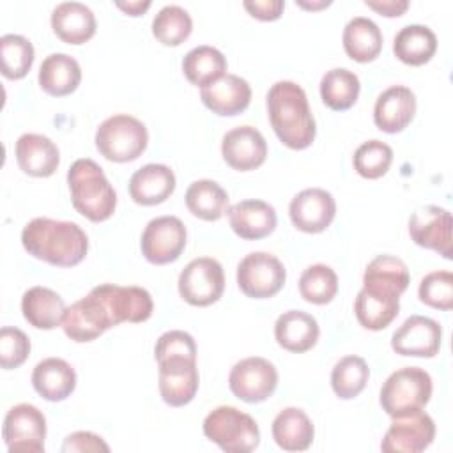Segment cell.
I'll list each match as a JSON object with an SVG mask.
<instances>
[{
    "label": "cell",
    "mask_w": 453,
    "mask_h": 453,
    "mask_svg": "<svg viewBox=\"0 0 453 453\" xmlns=\"http://www.w3.org/2000/svg\"><path fill=\"white\" fill-rule=\"evenodd\" d=\"M28 255L58 267L80 264L88 251V237L80 225L51 218H34L21 232Z\"/></svg>",
    "instance_id": "cell-1"
},
{
    "label": "cell",
    "mask_w": 453,
    "mask_h": 453,
    "mask_svg": "<svg viewBox=\"0 0 453 453\" xmlns=\"http://www.w3.org/2000/svg\"><path fill=\"white\" fill-rule=\"evenodd\" d=\"M267 113L276 136L288 149L303 150L313 143L315 119L304 90L296 81L281 80L269 88Z\"/></svg>",
    "instance_id": "cell-2"
},
{
    "label": "cell",
    "mask_w": 453,
    "mask_h": 453,
    "mask_svg": "<svg viewBox=\"0 0 453 453\" xmlns=\"http://www.w3.org/2000/svg\"><path fill=\"white\" fill-rule=\"evenodd\" d=\"M67 184L73 207L87 219L99 223L115 212L117 193L96 161L76 159L67 170Z\"/></svg>",
    "instance_id": "cell-3"
},
{
    "label": "cell",
    "mask_w": 453,
    "mask_h": 453,
    "mask_svg": "<svg viewBox=\"0 0 453 453\" xmlns=\"http://www.w3.org/2000/svg\"><path fill=\"white\" fill-rule=\"evenodd\" d=\"M432 396V377L419 366L393 372L380 388L382 411L395 418L421 412Z\"/></svg>",
    "instance_id": "cell-4"
},
{
    "label": "cell",
    "mask_w": 453,
    "mask_h": 453,
    "mask_svg": "<svg viewBox=\"0 0 453 453\" xmlns=\"http://www.w3.org/2000/svg\"><path fill=\"white\" fill-rule=\"evenodd\" d=\"M203 435L226 453H248L260 442L257 421L232 405L212 409L203 419Z\"/></svg>",
    "instance_id": "cell-5"
},
{
    "label": "cell",
    "mask_w": 453,
    "mask_h": 453,
    "mask_svg": "<svg viewBox=\"0 0 453 453\" xmlns=\"http://www.w3.org/2000/svg\"><path fill=\"white\" fill-rule=\"evenodd\" d=\"M149 133L142 120L133 115L117 113L103 120L96 131V147L108 161L127 163L143 154Z\"/></svg>",
    "instance_id": "cell-6"
},
{
    "label": "cell",
    "mask_w": 453,
    "mask_h": 453,
    "mask_svg": "<svg viewBox=\"0 0 453 453\" xmlns=\"http://www.w3.org/2000/svg\"><path fill=\"white\" fill-rule=\"evenodd\" d=\"M287 280V271L278 257L267 251H253L237 265V285L241 292L253 299L276 296Z\"/></svg>",
    "instance_id": "cell-7"
},
{
    "label": "cell",
    "mask_w": 453,
    "mask_h": 453,
    "mask_svg": "<svg viewBox=\"0 0 453 453\" xmlns=\"http://www.w3.org/2000/svg\"><path fill=\"white\" fill-rule=\"evenodd\" d=\"M177 287L180 297L191 306H209L225 290L223 267L212 257H198L180 271Z\"/></svg>",
    "instance_id": "cell-8"
},
{
    "label": "cell",
    "mask_w": 453,
    "mask_h": 453,
    "mask_svg": "<svg viewBox=\"0 0 453 453\" xmlns=\"http://www.w3.org/2000/svg\"><path fill=\"white\" fill-rule=\"evenodd\" d=\"M110 327H115L113 317L94 288L85 297L73 303L62 319L65 336L76 343L92 342Z\"/></svg>",
    "instance_id": "cell-9"
},
{
    "label": "cell",
    "mask_w": 453,
    "mask_h": 453,
    "mask_svg": "<svg viewBox=\"0 0 453 453\" xmlns=\"http://www.w3.org/2000/svg\"><path fill=\"white\" fill-rule=\"evenodd\" d=\"M2 434L9 453H41L44 451L46 418L35 405L18 403L7 411Z\"/></svg>",
    "instance_id": "cell-10"
},
{
    "label": "cell",
    "mask_w": 453,
    "mask_h": 453,
    "mask_svg": "<svg viewBox=\"0 0 453 453\" xmlns=\"http://www.w3.org/2000/svg\"><path fill=\"white\" fill-rule=\"evenodd\" d=\"M228 386L239 400L258 403L274 393L278 386V372L274 365L264 357H244L232 366Z\"/></svg>",
    "instance_id": "cell-11"
},
{
    "label": "cell",
    "mask_w": 453,
    "mask_h": 453,
    "mask_svg": "<svg viewBox=\"0 0 453 453\" xmlns=\"http://www.w3.org/2000/svg\"><path fill=\"white\" fill-rule=\"evenodd\" d=\"M186 226L177 216L154 218L142 234V253L156 265L175 262L186 248Z\"/></svg>",
    "instance_id": "cell-12"
},
{
    "label": "cell",
    "mask_w": 453,
    "mask_h": 453,
    "mask_svg": "<svg viewBox=\"0 0 453 453\" xmlns=\"http://www.w3.org/2000/svg\"><path fill=\"white\" fill-rule=\"evenodd\" d=\"M451 212L439 205H425L412 212L409 218L411 239L426 250H432L444 258L451 260Z\"/></svg>",
    "instance_id": "cell-13"
},
{
    "label": "cell",
    "mask_w": 453,
    "mask_h": 453,
    "mask_svg": "<svg viewBox=\"0 0 453 453\" xmlns=\"http://www.w3.org/2000/svg\"><path fill=\"white\" fill-rule=\"evenodd\" d=\"M159 395L170 407H182L189 403L198 391L196 357L173 356L157 361Z\"/></svg>",
    "instance_id": "cell-14"
},
{
    "label": "cell",
    "mask_w": 453,
    "mask_h": 453,
    "mask_svg": "<svg viewBox=\"0 0 453 453\" xmlns=\"http://www.w3.org/2000/svg\"><path fill=\"white\" fill-rule=\"evenodd\" d=\"M442 329L437 320L411 315L391 336V349L400 356L434 357L441 349Z\"/></svg>",
    "instance_id": "cell-15"
},
{
    "label": "cell",
    "mask_w": 453,
    "mask_h": 453,
    "mask_svg": "<svg viewBox=\"0 0 453 453\" xmlns=\"http://www.w3.org/2000/svg\"><path fill=\"white\" fill-rule=\"evenodd\" d=\"M435 437V423L426 412L395 418L382 437L380 449L386 453H419Z\"/></svg>",
    "instance_id": "cell-16"
},
{
    "label": "cell",
    "mask_w": 453,
    "mask_h": 453,
    "mask_svg": "<svg viewBox=\"0 0 453 453\" xmlns=\"http://www.w3.org/2000/svg\"><path fill=\"white\" fill-rule=\"evenodd\" d=\"M288 214L297 230L319 234L324 232L334 219L336 202L329 191L322 188H308L292 198Z\"/></svg>",
    "instance_id": "cell-17"
},
{
    "label": "cell",
    "mask_w": 453,
    "mask_h": 453,
    "mask_svg": "<svg viewBox=\"0 0 453 453\" xmlns=\"http://www.w3.org/2000/svg\"><path fill=\"white\" fill-rule=\"evenodd\" d=\"M221 156L230 168L250 172L264 165L267 142L257 127L239 126L225 133L221 140Z\"/></svg>",
    "instance_id": "cell-18"
},
{
    "label": "cell",
    "mask_w": 453,
    "mask_h": 453,
    "mask_svg": "<svg viewBox=\"0 0 453 453\" xmlns=\"http://www.w3.org/2000/svg\"><path fill=\"white\" fill-rule=\"evenodd\" d=\"M94 290L106 303L115 326L122 322H145L152 315V297L142 287H120L113 283H101L94 287Z\"/></svg>",
    "instance_id": "cell-19"
},
{
    "label": "cell",
    "mask_w": 453,
    "mask_h": 453,
    "mask_svg": "<svg viewBox=\"0 0 453 453\" xmlns=\"http://www.w3.org/2000/svg\"><path fill=\"white\" fill-rule=\"evenodd\" d=\"M202 103L216 115L234 117L242 113L251 101L250 83L237 76L225 73L221 78L200 90Z\"/></svg>",
    "instance_id": "cell-20"
},
{
    "label": "cell",
    "mask_w": 453,
    "mask_h": 453,
    "mask_svg": "<svg viewBox=\"0 0 453 453\" xmlns=\"http://www.w3.org/2000/svg\"><path fill=\"white\" fill-rule=\"evenodd\" d=\"M416 113V96L409 87L391 85L375 101L373 122L384 133L403 131Z\"/></svg>",
    "instance_id": "cell-21"
},
{
    "label": "cell",
    "mask_w": 453,
    "mask_h": 453,
    "mask_svg": "<svg viewBox=\"0 0 453 453\" xmlns=\"http://www.w3.org/2000/svg\"><path fill=\"white\" fill-rule=\"evenodd\" d=\"M232 230L246 241L264 239L276 228V211L264 200H242L226 209Z\"/></svg>",
    "instance_id": "cell-22"
},
{
    "label": "cell",
    "mask_w": 453,
    "mask_h": 453,
    "mask_svg": "<svg viewBox=\"0 0 453 453\" xmlns=\"http://www.w3.org/2000/svg\"><path fill=\"white\" fill-rule=\"evenodd\" d=\"M18 166L32 177H50L60 163L58 147L42 134L25 133L16 142Z\"/></svg>",
    "instance_id": "cell-23"
},
{
    "label": "cell",
    "mask_w": 453,
    "mask_h": 453,
    "mask_svg": "<svg viewBox=\"0 0 453 453\" xmlns=\"http://www.w3.org/2000/svg\"><path fill=\"white\" fill-rule=\"evenodd\" d=\"M175 189V175L170 166L149 163L129 179V195L138 205L163 203Z\"/></svg>",
    "instance_id": "cell-24"
},
{
    "label": "cell",
    "mask_w": 453,
    "mask_h": 453,
    "mask_svg": "<svg viewBox=\"0 0 453 453\" xmlns=\"http://www.w3.org/2000/svg\"><path fill=\"white\" fill-rule=\"evenodd\" d=\"M51 28L67 44L87 42L97 28L90 7L81 2H62L51 11Z\"/></svg>",
    "instance_id": "cell-25"
},
{
    "label": "cell",
    "mask_w": 453,
    "mask_h": 453,
    "mask_svg": "<svg viewBox=\"0 0 453 453\" xmlns=\"http://www.w3.org/2000/svg\"><path fill=\"white\" fill-rule=\"evenodd\" d=\"M320 329L313 315L301 310H288L276 319L274 338L285 350L301 354L315 347Z\"/></svg>",
    "instance_id": "cell-26"
},
{
    "label": "cell",
    "mask_w": 453,
    "mask_h": 453,
    "mask_svg": "<svg viewBox=\"0 0 453 453\" xmlns=\"http://www.w3.org/2000/svg\"><path fill=\"white\" fill-rule=\"evenodd\" d=\"M32 386L44 400L62 402L76 388V372L65 359L46 357L35 365Z\"/></svg>",
    "instance_id": "cell-27"
},
{
    "label": "cell",
    "mask_w": 453,
    "mask_h": 453,
    "mask_svg": "<svg viewBox=\"0 0 453 453\" xmlns=\"http://www.w3.org/2000/svg\"><path fill=\"white\" fill-rule=\"evenodd\" d=\"M400 311V296L393 292L361 288L354 301L357 322L370 331L386 329Z\"/></svg>",
    "instance_id": "cell-28"
},
{
    "label": "cell",
    "mask_w": 453,
    "mask_h": 453,
    "mask_svg": "<svg viewBox=\"0 0 453 453\" xmlns=\"http://www.w3.org/2000/svg\"><path fill=\"white\" fill-rule=\"evenodd\" d=\"M64 299L48 287H32L21 297V311L25 320L35 329H55L62 326L65 313Z\"/></svg>",
    "instance_id": "cell-29"
},
{
    "label": "cell",
    "mask_w": 453,
    "mask_h": 453,
    "mask_svg": "<svg viewBox=\"0 0 453 453\" xmlns=\"http://www.w3.org/2000/svg\"><path fill=\"white\" fill-rule=\"evenodd\" d=\"M274 442L285 451H304L311 446L315 428L308 414L297 407L280 411L271 426Z\"/></svg>",
    "instance_id": "cell-30"
},
{
    "label": "cell",
    "mask_w": 453,
    "mask_h": 453,
    "mask_svg": "<svg viewBox=\"0 0 453 453\" xmlns=\"http://www.w3.org/2000/svg\"><path fill=\"white\" fill-rule=\"evenodd\" d=\"M80 81L81 67L78 60L67 53H51L39 67V85L50 96H67L78 88Z\"/></svg>",
    "instance_id": "cell-31"
},
{
    "label": "cell",
    "mask_w": 453,
    "mask_h": 453,
    "mask_svg": "<svg viewBox=\"0 0 453 453\" xmlns=\"http://www.w3.org/2000/svg\"><path fill=\"white\" fill-rule=\"evenodd\" d=\"M343 50L356 62H372L382 50V32L365 16L352 18L343 28Z\"/></svg>",
    "instance_id": "cell-32"
},
{
    "label": "cell",
    "mask_w": 453,
    "mask_h": 453,
    "mask_svg": "<svg viewBox=\"0 0 453 453\" xmlns=\"http://www.w3.org/2000/svg\"><path fill=\"white\" fill-rule=\"evenodd\" d=\"M437 50V37L432 28L425 25H405L395 35L393 51L398 60L407 65L426 64Z\"/></svg>",
    "instance_id": "cell-33"
},
{
    "label": "cell",
    "mask_w": 453,
    "mask_h": 453,
    "mask_svg": "<svg viewBox=\"0 0 453 453\" xmlns=\"http://www.w3.org/2000/svg\"><path fill=\"white\" fill-rule=\"evenodd\" d=\"M411 276L405 262L393 255H377L365 269L363 287L402 296L409 287Z\"/></svg>",
    "instance_id": "cell-34"
},
{
    "label": "cell",
    "mask_w": 453,
    "mask_h": 453,
    "mask_svg": "<svg viewBox=\"0 0 453 453\" xmlns=\"http://www.w3.org/2000/svg\"><path fill=\"white\" fill-rule=\"evenodd\" d=\"M184 198L189 212L203 221H218L228 209L226 191L211 179L191 182Z\"/></svg>",
    "instance_id": "cell-35"
},
{
    "label": "cell",
    "mask_w": 453,
    "mask_h": 453,
    "mask_svg": "<svg viewBox=\"0 0 453 453\" xmlns=\"http://www.w3.org/2000/svg\"><path fill=\"white\" fill-rule=\"evenodd\" d=\"M226 71V58L212 46L202 44L189 50L182 58V73L195 87H207Z\"/></svg>",
    "instance_id": "cell-36"
},
{
    "label": "cell",
    "mask_w": 453,
    "mask_h": 453,
    "mask_svg": "<svg viewBox=\"0 0 453 453\" xmlns=\"http://www.w3.org/2000/svg\"><path fill=\"white\" fill-rule=\"evenodd\" d=\"M359 90V78L345 67H334L320 80L322 103L334 111L349 110L357 101Z\"/></svg>",
    "instance_id": "cell-37"
},
{
    "label": "cell",
    "mask_w": 453,
    "mask_h": 453,
    "mask_svg": "<svg viewBox=\"0 0 453 453\" xmlns=\"http://www.w3.org/2000/svg\"><path fill=\"white\" fill-rule=\"evenodd\" d=\"M368 377L370 368L363 357L345 356L333 366L331 388L338 398L350 400L365 389Z\"/></svg>",
    "instance_id": "cell-38"
},
{
    "label": "cell",
    "mask_w": 453,
    "mask_h": 453,
    "mask_svg": "<svg viewBox=\"0 0 453 453\" xmlns=\"http://www.w3.org/2000/svg\"><path fill=\"white\" fill-rule=\"evenodd\" d=\"M193 30V19L180 5H165L152 19V35L165 46L182 44Z\"/></svg>",
    "instance_id": "cell-39"
},
{
    "label": "cell",
    "mask_w": 453,
    "mask_h": 453,
    "mask_svg": "<svg viewBox=\"0 0 453 453\" xmlns=\"http://www.w3.org/2000/svg\"><path fill=\"white\" fill-rule=\"evenodd\" d=\"M0 64L2 74L9 80H21L28 74L34 64L32 42L18 34L0 37Z\"/></svg>",
    "instance_id": "cell-40"
},
{
    "label": "cell",
    "mask_w": 453,
    "mask_h": 453,
    "mask_svg": "<svg viewBox=\"0 0 453 453\" xmlns=\"http://www.w3.org/2000/svg\"><path fill=\"white\" fill-rule=\"evenodd\" d=\"M338 292V276L326 264H313L306 267L299 278V294L304 301L313 304H327Z\"/></svg>",
    "instance_id": "cell-41"
},
{
    "label": "cell",
    "mask_w": 453,
    "mask_h": 453,
    "mask_svg": "<svg viewBox=\"0 0 453 453\" xmlns=\"http://www.w3.org/2000/svg\"><path fill=\"white\" fill-rule=\"evenodd\" d=\"M393 161V150L380 140H368L361 143L352 157L354 170L365 179L382 177Z\"/></svg>",
    "instance_id": "cell-42"
},
{
    "label": "cell",
    "mask_w": 453,
    "mask_h": 453,
    "mask_svg": "<svg viewBox=\"0 0 453 453\" xmlns=\"http://www.w3.org/2000/svg\"><path fill=\"white\" fill-rule=\"evenodd\" d=\"M419 301L435 310L453 308V274L449 271L428 273L418 288Z\"/></svg>",
    "instance_id": "cell-43"
},
{
    "label": "cell",
    "mask_w": 453,
    "mask_h": 453,
    "mask_svg": "<svg viewBox=\"0 0 453 453\" xmlns=\"http://www.w3.org/2000/svg\"><path fill=\"white\" fill-rule=\"evenodd\" d=\"M30 354L28 336L18 329L4 326L0 329V365L4 370L21 366Z\"/></svg>",
    "instance_id": "cell-44"
},
{
    "label": "cell",
    "mask_w": 453,
    "mask_h": 453,
    "mask_svg": "<svg viewBox=\"0 0 453 453\" xmlns=\"http://www.w3.org/2000/svg\"><path fill=\"white\" fill-rule=\"evenodd\" d=\"M154 356H156V361H161L165 357H173V356L196 357V343L189 333L180 329H172L163 333L157 338Z\"/></svg>",
    "instance_id": "cell-45"
},
{
    "label": "cell",
    "mask_w": 453,
    "mask_h": 453,
    "mask_svg": "<svg viewBox=\"0 0 453 453\" xmlns=\"http://www.w3.org/2000/svg\"><path fill=\"white\" fill-rule=\"evenodd\" d=\"M64 453L73 451H110V446L103 441V437L92 434V432H73L65 437L62 444Z\"/></svg>",
    "instance_id": "cell-46"
},
{
    "label": "cell",
    "mask_w": 453,
    "mask_h": 453,
    "mask_svg": "<svg viewBox=\"0 0 453 453\" xmlns=\"http://www.w3.org/2000/svg\"><path fill=\"white\" fill-rule=\"evenodd\" d=\"M244 9L260 21H274L285 9L283 0H244Z\"/></svg>",
    "instance_id": "cell-47"
},
{
    "label": "cell",
    "mask_w": 453,
    "mask_h": 453,
    "mask_svg": "<svg viewBox=\"0 0 453 453\" xmlns=\"http://www.w3.org/2000/svg\"><path fill=\"white\" fill-rule=\"evenodd\" d=\"M365 5L377 11L379 14H382L386 18L402 16L409 9L407 0H366Z\"/></svg>",
    "instance_id": "cell-48"
},
{
    "label": "cell",
    "mask_w": 453,
    "mask_h": 453,
    "mask_svg": "<svg viewBox=\"0 0 453 453\" xmlns=\"http://www.w3.org/2000/svg\"><path fill=\"white\" fill-rule=\"evenodd\" d=\"M115 5L124 11L126 14L129 16H140L143 14L149 7H150V2L149 0H134V2H115Z\"/></svg>",
    "instance_id": "cell-49"
},
{
    "label": "cell",
    "mask_w": 453,
    "mask_h": 453,
    "mask_svg": "<svg viewBox=\"0 0 453 453\" xmlns=\"http://www.w3.org/2000/svg\"><path fill=\"white\" fill-rule=\"evenodd\" d=\"M296 4H297L299 7H303V9H311V11H315V9H322V7L331 5V0H320V2H304V0H296Z\"/></svg>",
    "instance_id": "cell-50"
}]
</instances>
